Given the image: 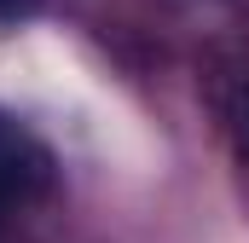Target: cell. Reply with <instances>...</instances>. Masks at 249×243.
Returning <instances> with one entry per match:
<instances>
[{"mask_svg": "<svg viewBox=\"0 0 249 243\" xmlns=\"http://www.w3.org/2000/svg\"><path fill=\"white\" fill-rule=\"evenodd\" d=\"M41 12V0H0V29H18Z\"/></svg>", "mask_w": 249, "mask_h": 243, "instance_id": "obj_3", "label": "cell"}, {"mask_svg": "<svg viewBox=\"0 0 249 243\" xmlns=\"http://www.w3.org/2000/svg\"><path fill=\"white\" fill-rule=\"evenodd\" d=\"M232 139H238V156H249V69L238 75V87H232Z\"/></svg>", "mask_w": 249, "mask_h": 243, "instance_id": "obj_2", "label": "cell"}, {"mask_svg": "<svg viewBox=\"0 0 249 243\" xmlns=\"http://www.w3.org/2000/svg\"><path fill=\"white\" fill-rule=\"evenodd\" d=\"M53 180H58L53 151H47L18 116L0 110V220L18 214V208H29V203H41V197L53 191Z\"/></svg>", "mask_w": 249, "mask_h": 243, "instance_id": "obj_1", "label": "cell"}]
</instances>
